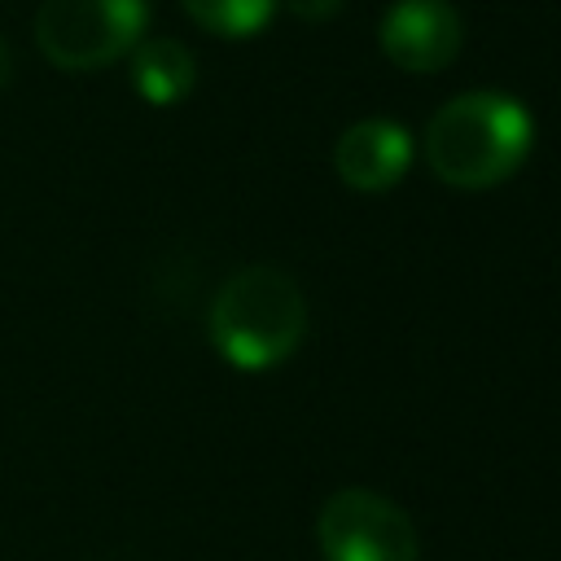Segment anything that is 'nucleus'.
<instances>
[{
  "mask_svg": "<svg viewBox=\"0 0 561 561\" xmlns=\"http://www.w3.org/2000/svg\"><path fill=\"white\" fill-rule=\"evenodd\" d=\"M535 145L530 110L495 88L460 92L434 110L425 123V162L451 188H495L504 184Z\"/></svg>",
  "mask_w": 561,
  "mask_h": 561,
  "instance_id": "nucleus-1",
  "label": "nucleus"
},
{
  "mask_svg": "<svg viewBox=\"0 0 561 561\" xmlns=\"http://www.w3.org/2000/svg\"><path fill=\"white\" fill-rule=\"evenodd\" d=\"M9 83V48H4V39H0V88Z\"/></svg>",
  "mask_w": 561,
  "mask_h": 561,
  "instance_id": "nucleus-10",
  "label": "nucleus"
},
{
  "mask_svg": "<svg viewBox=\"0 0 561 561\" xmlns=\"http://www.w3.org/2000/svg\"><path fill=\"white\" fill-rule=\"evenodd\" d=\"M337 180L355 193H386L412 167V136L394 118H359L333 145Z\"/></svg>",
  "mask_w": 561,
  "mask_h": 561,
  "instance_id": "nucleus-6",
  "label": "nucleus"
},
{
  "mask_svg": "<svg viewBox=\"0 0 561 561\" xmlns=\"http://www.w3.org/2000/svg\"><path fill=\"white\" fill-rule=\"evenodd\" d=\"M127 75L140 101L149 105H180L197 83V61L180 39H140L127 53Z\"/></svg>",
  "mask_w": 561,
  "mask_h": 561,
  "instance_id": "nucleus-7",
  "label": "nucleus"
},
{
  "mask_svg": "<svg viewBox=\"0 0 561 561\" xmlns=\"http://www.w3.org/2000/svg\"><path fill=\"white\" fill-rule=\"evenodd\" d=\"M294 18H302V22H329V18H337V9L346 4V0H280Z\"/></svg>",
  "mask_w": 561,
  "mask_h": 561,
  "instance_id": "nucleus-9",
  "label": "nucleus"
},
{
  "mask_svg": "<svg viewBox=\"0 0 561 561\" xmlns=\"http://www.w3.org/2000/svg\"><path fill=\"white\" fill-rule=\"evenodd\" d=\"M377 44L408 75L447 70L465 44V22L447 0H394L377 22Z\"/></svg>",
  "mask_w": 561,
  "mask_h": 561,
  "instance_id": "nucleus-5",
  "label": "nucleus"
},
{
  "mask_svg": "<svg viewBox=\"0 0 561 561\" xmlns=\"http://www.w3.org/2000/svg\"><path fill=\"white\" fill-rule=\"evenodd\" d=\"M180 4L202 31L219 39H250L272 22L280 0H180Z\"/></svg>",
  "mask_w": 561,
  "mask_h": 561,
  "instance_id": "nucleus-8",
  "label": "nucleus"
},
{
  "mask_svg": "<svg viewBox=\"0 0 561 561\" xmlns=\"http://www.w3.org/2000/svg\"><path fill=\"white\" fill-rule=\"evenodd\" d=\"M149 26V0H39L35 44L57 70H101L127 57Z\"/></svg>",
  "mask_w": 561,
  "mask_h": 561,
  "instance_id": "nucleus-3",
  "label": "nucleus"
},
{
  "mask_svg": "<svg viewBox=\"0 0 561 561\" xmlns=\"http://www.w3.org/2000/svg\"><path fill=\"white\" fill-rule=\"evenodd\" d=\"M215 351L241 368V373H263L285 364L302 337H307V298L298 280L280 267L250 263L237 267L210 298L206 316Z\"/></svg>",
  "mask_w": 561,
  "mask_h": 561,
  "instance_id": "nucleus-2",
  "label": "nucleus"
},
{
  "mask_svg": "<svg viewBox=\"0 0 561 561\" xmlns=\"http://www.w3.org/2000/svg\"><path fill=\"white\" fill-rule=\"evenodd\" d=\"M316 539L324 561H416L412 517L368 486L333 491L316 517Z\"/></svg>",
  "mask_w": 561,
  "mask_h": 561,
  "instance_id": "nucleus-4",
  "label": "nucleus"
}]
</instances>
